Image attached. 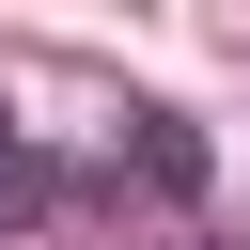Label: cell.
Wrapping results in <instances>:
<instances>
[{"label": "cell", "instance_id": "cell-1", "mask_svg": "<svg viewBox=\"0 0 250 250\" xmlns=\"http://www.w3.org/2000/svg\"><path fill=\"white\" fill-rule=\"evenodd\" d=\"M141 172H156V188H203V141H188L172 109H141Z\"/></svg>", "mask_w": 250, "mask_h": 250}, {"label": "cell", "instance_id": "cell-2", "mask_svg": "<svg viewBox=\"0 0 250 250\" xmlns=\"http://www.w3.org/2000/svg\"><path fill=\"white\" fill-rule=\"evenodd\" d=\"M0 156H16V125H0Z\"/></svg>", "mask_w": 250, "mask_h": 250}]
</instances>
